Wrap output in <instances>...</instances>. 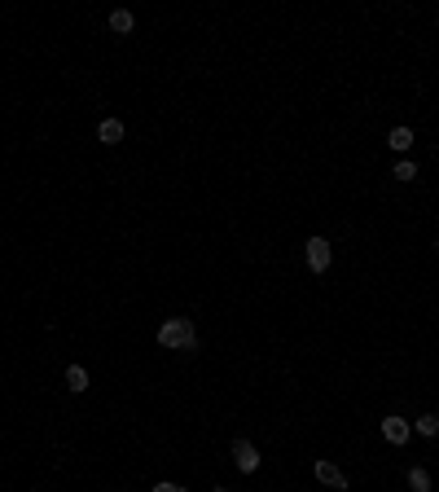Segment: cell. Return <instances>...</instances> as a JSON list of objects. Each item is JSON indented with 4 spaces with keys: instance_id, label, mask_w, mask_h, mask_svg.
Segmentation results:
<instances>
[{
    "instance_id": "1",
    "label": "cell",
    "mask_w": 439,
    "mask_h": 492,
    "mask_svg": "<svg viewBox=\"0 0 439 492\" xmlns=\"http://www.w3.org/2000/svg\"><path fill=\"white\" fill-rule=\"evenodd\" d=\"M159 347H167V352H194V347H198L194 321H189V317L163 321V326H159Z\"/></svg>"
},
{
    "instance_id": "2",
    "label": "cell",
    "mask_w": 439,
    "mask_h": 492,
    "mask_svg": "<svg viewBox=\"0 0 439 492\" xmlns=\"http://www.w3.org/2000/svg\"><path fill=\"white\" fill-rule=\"evenodd\" d=\"M303 255H307V268H312V273H325L329 264H334V250H329V242H325L321 233L303 242Z\"/></svg>"
},
{
    "instance_id": "3",
    "label": "cell",
    "mask_w": 439,
    "mask_h": 492,
    "mask_svg": "<svg viewBox=\"0 0 439 492\" xmlns=\"http://www.w3.org/2000/svg\"><path fill=\"white\" fill-rule=\"evenodd\" d=\"M382 440H387V444H396V449H405V444L413 440V422H409V417H400V413L382 417Z\"/></svg>"
},
{
    "instance_id": "4",
    "label": "cell",
    "mask_w": 439,
    "mask_h": 492,
    "mask_svg": "<svg viewBox=\"0 0 439 492\" xmlns=\"http://www.w3.org/2000/svg\"><path fill=\"white\" fill-rule=\"evenodd\" d=\"M259 462H264V457H259V449H255L251 440H233V466H237L242 475H255Z\"/></svg>"
},
{
    "instance_id": "5",
    "label": "cell",
    "mask_w": 439,
    "mask_h": 492,
    "mask_svg": "<svg viewBox=\"0 0 439 492\" xmlns=\"http://www.w3.org/2000/svg\"><path fill=\"white\" fill-rule=\"evenodd\" d=\"M312 475H316V479H321V484H325V488H338V492H343V488H347V475H343V471H338V466H334V462H325V457H321V462H316V466H312Z\"/></svg>"
},
{
    "instance_id": "6",
    "label": "cell",
    "mask_w": 439,
    "mask_h": 492,
    "mask_svg": "<svg viewBox=\"0 0 439 492\" xmlns=\"http://www.w3.org/2000/svg\"><path fill=\"white\" fill-rule=\"evenodd\" d=\"M97 137L105 141V146H119V141H123V119H101Z\"/></svg>"
},
{
    "instance_id": "7",
    "label": "cell",
    "mask_w": 439,
    "mask_h": 492,
    "mask_svg": "<svg viewBox=\"0 0 439 492\" xmlns=\"http://www.w3.org/2000/svg\"><path fill=\"white\" fill-rule=\"evenodd\" d=\"M387 146L396 150V154H405V150H413V128H391Z\"/></svg>"
},
{
    "instance_id": "8",
    "label": "cell",
    "mask_w": 439,
    "mask_h": 492,
    "mask_svg": "<svg viewBox=\"0 0 439 492\" xmlns=\"http://www.w3.org/2000/svg\"><path fill=\"white\" fill-rule=\"evenodd\" d=\"M66 387L70 391H88V369L84 365H66Z\"/></svg>"
},
{
    "instance_id": "9",
    "label": "cell",
    "mask_w": 439,
    "mask_h": 492,
    "mask_svg": "<svg viewBox=\"0 0 439 492\" xmlns=\"http://www.w3.org/2000/svg\"><path fill=\"white\" fill-rule=\"evenodd\" d=\"M132 27H136V18L127 14V9H114V14H110V31H114V35H127Z\"/></svg>"
},
{
    "instance_id": "10",
    "label": "cell",
    "mask_w": 439,
    "mask_h": 492,
    "mask_svg": "<svg viewBox=\"0 0 439 492\" xmlns=\"http://www.w3.org/2000/svg\"><path fill=\"white\" fill-rule=\"evenodd\" d=\"M409 488L413 492H431V475H426V466H409Z\"/></svg>"
},
{
    "instance_id": "11",
    "label": "cell",
    "mask_w": 439,
    "mask_h": 492,
    "mask_svg": "<svg viewBox=\"0 0 439 492\" xmlns=\"http://www.w3.org/2000/svg\"><path fill=\"white\" fill-rule=\"evenodd\" d=\"M413 431H418V435H426V440H435V435H439V417H435V413H422L418 422H413Z\"/></svg>"
},
{
    "instance_id": "12",
    "label": "cell",
    "mask_w": 439,
    "mask_h": 492,
    "mask_svg": "<svg viewBox=\"0 0 439 492\" xmlns=\"http://www.w3.org/2000/svg\"><path fill=\"white\" fill-rule=\"evenodd\" d=\"M391 176H396V181H418V163H413V159H400Z\"/></svg>"
},
{
    "instance_id": "13",
    "label": "cell",
    "mask_w": 439,
    "mask_h": 492,
    "mask_svg": "<svg viewBox=\"0 0 439 492\" xmlns=\"http://www.w3.org/2000/svg\"><path fill=\"white\" fill-rule=\"evenodd\" d=\"M150 492H185V488H181V484H167V479H163V484H154Z\"/></svg>"
},
{
    "instance_id": "14",
    "label": "cell",
    "mask_w": 439,
    "mask_h": 492,
    "mask_svg": "<svg viewBox=\"0 0 439 492\" xmlns=\"http://www.w3.org/2000/svg\"><path fill=\"white\" fill-rule=\"evenodd\" d=\"M435 250H439V237H435Z\"/></svg>"
},
{
    "instance_id": "15",
    "label": "cell",
    "mask_w": 439,
    "mask_h": 492,
    "mask_svg": "<svg viewBox=\"0 0 439 492\" xmlns=\"http://www.w3.org/2000/svg\"><path fill=\"white\" fill-rule=\"evenodd\" d=\"M216 492H229V488H216Z\"/></svg>"
}]
</instances>
